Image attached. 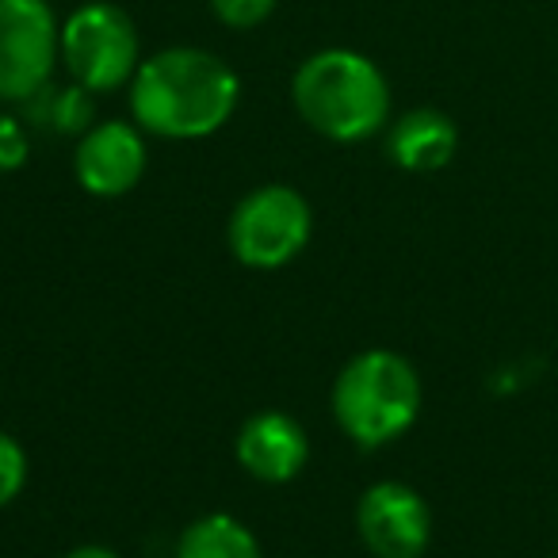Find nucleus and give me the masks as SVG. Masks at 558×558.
I'll list each match as a JSON object with an SVG mask.
<instances>
[{
    "label": "nucleus",
    "mask_w": 558,
    "mask_h": 558,
    "mask_svg": "<svg viewBox=\"0 0 558 558\" xmlns=\"http://www.w3.org/2000/svg\"><path fill=\"white\" fill-rule=\"evenodd\" d=\"M276 4L279 0H210V12L233 32H248V27H260L276 12Z\"/></svg>",
    "instance_id": "4468645a"
},
{
    "label": "nucleus",
    "mask_w": 558,
    "mask_h": 558,
    "mask_svg": "<svg viewBox=\"0 0 558 558\" xmlns=\"http://www.w3.org/2000/svg\"><path fill=\"white\" fill-rule=\"evenodd\" d=\"M241 100V81L203 47H169L138 65L131 81L134 123L154 138L195 142L222 131Z\"/></svg>",
    "instance_id": "f257e3e1"
},
{
    "label": "nucleus",
    "mask_w": 558,
    "mask_h": 558,
    "mask_svg": "<svg viewBox=\"0 0 558 558\" xmlns=\"http://www.w3.org/2000/svg\"><path fill=\"white\" fill-rule=\"evenodd\" d=\"M65 558H119L111 547H96V543H88V547H77V550H70Z\"/></svg>",
    "instance_id": "dca6fc26"
},
{
    "label": "nucleus",
    "mask_w": 558,
    "mask_h": 558,
    "mask_svg": "<svg viewBox=\"0 0 558 558\" xmlns=\"http://www.w3.org/2000/svg\"><path fill=\"white\" fill-rule=\"evenodd\" d=\"M142 134H146L142 126L119 123V119L88 126L73 154L77 184L100 199H116V195L138 187L142 172H146V138Z\"/></svg>",
    "instance_id": "6e6552de"
},
{
    "label": "nucleus",
    "mask_w": 558,
    "mask_h": 558,
    "mask_svg": "<svg viewBox=\"0 0 558 558\" xmlns=\"http://www.w3.org/2000/svg\"><path fill=\"white\" fill-rule=\"evenodd\" d=\"M62 65L73 77V85L88 88L93 96L116 93L131 85L138 73V27L111 0L81 4L62 24Z\"/></svg>",
    "instance_id": "20e7f679"
},
{
    "label": "nucleus",
    "mask_w": 558,
    "mask_h": 558,
    "mask_svg": "<svg viewBox=\"0 0 558 558\" xmlns=\"http://www.w3.org/2000/svg\"><path fill=\"white\" fill-rule=\"evenodd\" d=\"M314 230L311 203L288 184H264L248 192L230 215V253L248 268H283L306 248Z\"/></svg>",
    "instance_id": "39448f33"
},
{
    "label": "nucleus",
    "mask_w": 558,
    "mask_h": 558,
    "mask_svg": "<svg viewBox=\"0 0 558 558\" xmlns=\"http://www.w3.org/2000/svg\"><path fill=\"white\" fill-rule=\"evenodd\" d=\"M27 108V119L35 126H47V131H58V134H85L88 126H96V104H93V93L81 85H47L24 104Z\"/></svg>",
    "instance_id": "f8f14e48"
},
{
    "label": "nucleus",
    "mask_w": 558,
    "mask_h": 558,
    "mask_svg": "<svg viewBox=\"0 0 558 558\" xmlns=\"http://www.w3.org/2000/svg\"><path fill=\"white\" fill-rule=\"evenodd\" d=\"M177 558H264V550L241 520L210 512L184 527Z\"/></svg>",
    "instance_id": "9b49d317"
},
{
    "label": "nucleus",
    "mask_w": 558,
    "mask_h": 558,
    "mask_svg": "<svg viewBox=\"0 0 558 558\" xmlns=\"http://www.w3.org/2000/svg\"><path fill=\"white\" fill-rule=\"evenodd\" d=\"M459 131L444 111L413 108L395 119L387 134V154L405 172H436L456 157Z\"/></svg>",
    "instance_id": "9d476101"
},
{
    "label": "nucleus",
    "mask_w": 558,
    "mask_h": 558,
    "mask_svg": "<svg viewBox=\"0 0 558 558\" xmlns=\"http://www.w3.org/2000/svg\"><path fill=\"white\" fill-rule=\"evenodd\" d=\"M233 451H238V463L245 466L253 478L279 486V482H291L306 466L311 444H306L303 425H299L291 413L264 410L241 425L238 448Z\"/></svg>",
    "instance_id": "1a4fd4ad"
},
{
    "label": "nucleus",
    "mask_w": 558,
    "mask_h": 558,
    "mask_svg": "<svg viewBox=\"0 0 558 558\" xmlns=\"http://www.w3.org/2000/svg\"><path fill=\"white\" fill-rule=\"evenodd\" d=\"M421 413V379L405 356L367 349L344 364L333 383V417L360 448L398 440Z\"/></svg>",
    "instance_id": "7ed1b4c3"
},
{
    "label": "nucleus",
    "mask_w": 558,
    "mask_h": 558,
    "mask_svg": "<svg viewBox=\"0 0 558 558\" xmlns=\"http://www.w3.org/2000/svg\"><path fill=\"white\" fill-rule=\"evenodd\" d=\"M356 532L375 558H421L433 539V512L405 482H375L356 505Z\"/></svg>",
    "instance_id": "0eeeda50"
},
{
    "label": "nucleus",
    "mask_w": 558,
    "mask_h": 558,
    "mask_svg": "<svg viewBox=\"0 0 558 558\" xmlns=\"http://www.w3.org/2000/svg\"><path fill=\"white\" fill-rule=\"evenodd\" d=\"M27 486V451L9 433H0V509H9Z\"/></svg>",
    "instance_id": "ddd939ff"
},
{
    "label": "nucleus",
    "mask_w": 558,
    "mask_h": 558,
    "mask_svg": "<svg viewBox=\"0 0 558 558\" xmlns=\"http://www.w3.org/2000/svg\"><path fill=\"white\" fill-rule=\"evenodd\" d=\"M291 104L311 131L329 142H364L390 119V85L356 50H318L291 77Z\"/></svg>",
    "instance_id": "f03ea898"
},
{
    "label": "nucleus",
    "mask_w": 558,
    "mask_h": 558,
    "mask_svg": "<svg viewBox=\"0 0 558 558\" xmlns=\"http://www.w3.org/2000/svg\"><path fill=\"white\" fill-rule=\"evenodd\" d=\"M62 27L50 0H0V100L27 104L50 85L62 58Z\"/></svg>",
    "instance_id": "423d86ee"
},
{
    "label": "nucleus",
    "mask_w": 558,
    "mask_h": 558,
    "mask_svg": "<svg viewBox=\"0 0 558 558\" xmlns=\"http://www.w3.org/2000/svg\"><path fill=\"white\" fill-rule=\"evenodd\" d=\"M27 154H32V142H27V131L16 116H4L0 111V172H16L27 165Z\"/></svg>",
    "instance_id": "2eb2a0df"
}]
</instances>
